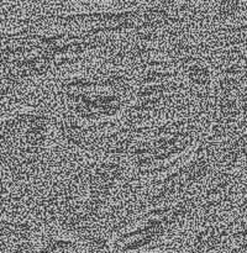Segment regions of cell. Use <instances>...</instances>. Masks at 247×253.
<instances>
[{"mask_svg": "<svg viewBox=\"0 0 247 253\" xmlns=\"http://www.w3.org/2000/svg\"><path fill=\"white\" fill-rule=\"evenodd\" d=\"M102 64L74 68L45 83L61 114L83 124L116 120L132 100L136 89V65L100 58Z\"/></svg>", "mask_w": 247, "mask_h": 253, "instance_id": "7a4b0ae2", "label": "cell"}, {"mask_svg": "<svg viewBox=\"0 0 247 253\" xmlns=\"http://www.w3.org/2000/svg\"><path fill=\"white\" fill-rule=\"evenodd\" d=\"M76 1H80V0H76ZM94 1H105V0H94Z\"/></svg>", "mask_w": 247, "mask_h": 253, "instance_id": "277c9868", "label": "cell"}, {"mask_svg": "<svg viewBox=\"0 0 247 253\" xmlns=\"http://www.w3.org/2000/svg\"><path fill=\"white\" fill-rule=\"evenodd\" d=\"M57 109L48 93L26 109L0 119V175L20 190L28 207L52 180L60 162L53 157Z\"/></svg>", "mask_w": 247, "mask_h": 253, "instance_id": "6da1fadb", "label": "cell"}, {"mask_svg": "<svg viewBox=\"0 0 247 253\" xmlns=\"http://www.w3.org/2000/svg\"><path fill=\"white\" fill-rule=\"evenodd\" d=\"M45 231L46 229L41 223L31 219L19 220V219L0 218V241L37 243Z\"/></svg>", "mask_w": 247, "mask_h": 253, "instance_id": "3957f363", "label": "cell"}]
</instances>
